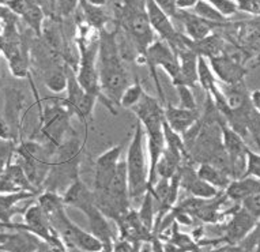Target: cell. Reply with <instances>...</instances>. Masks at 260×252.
<instances>
[{
	"label": "cell",
	"instance_id": "obj_1",
	"mask_svg": "<svg viewBox=\"0 0 260 252\" xmlns=\"http://www.w3.org/2000/svg\"><path fill=\"white\" fill-rule=\"evenodd\" d=\"M115 30L104 29L100 32L99 73L103 94L113 105H120L121 96L129 86V75L124 65L117 36Z\"/></svg>",
	"mask_w": 260,
	"mask_h": 252
},
{
	"label": "cell",
	"instance_id": "obj_2",
	"mask_svg": "<svg viewBox=\"0 0 260 252\" xmlns=\"http://www.w3.org/2000/svg\"><path fill=\"white\" fill-rule=\"evenodd\" d=\"M116 19V26L123 30L124 37L137 51V61L139 65H145L146 51L157 41V33L151 27L146 9L128 7L121 3Z\"/></svg>",
	"mask_w": 260,
	"mask_h": 252
},
{
	"label": "cell",
	"instance_id": "obj_3",
	"mask_svg": "<svg viewBox=\"0 0 260 252\" xmlns=\"http://www.w3.org/2000/svg\"><path fill=\"white\" fill-rule=\"evenodd\" d=\"M146 131L141 121L135 124L133 138L128 146L125 163L128 172V191L131 202L143 199L146 193H149V165L145 153Z\"/></svg>",
	"mask_w": 260,
	"mask_h": 252
},
{
	"label": "cell",
	"instance_id": "obj_4",
	"mask_svg": "<svg viewBox=\"0 0 260 252\" xmlns=\"http://www.w3.org/2000/svg\"><path fill=\"white\" fill-rule=\"evenodd\" d=\"M37 104L40 108V134L47 141L48 146L56 150L63 145L70 127V117L73 115L60 100H53V103L47 107H41L40 101Z\"/></svg>",
	"mask_w": 260,
	"mask_h": 252
},
{
	"label": "cell",
	"instance_id": "obj_5",
	"mask_svg": "<svg viewBox=\"0 0 260 252\" xmlns=\"http://www.w3.org/2000/svg\"><path fill=\"white\" fill-rule=\"evenodd\" d=\"M145 65H147V67H149L150 74H151L155 87H157L158 96H159L162 104L165 105L167 104L165 103V96H164V90H162V86L159 83L157 69L161 67L169 75L172 82L176 81L180 75V61L179 57H177V53L169 45V43H167L165 40L159 39L146 51Z\"/></svg>",
	"mask_w": 260,
	"mask_h": 252
},
{
	"label": "cell",
	"instance_id": "obj_6",
	"mask_svg": "<svg viewBox=\"0 0 260 252\" xmlns=\"http://www.w3.org/2000/svg\"><path fill=\"white\" fill-rule=\"evenodd\" d=\"M257 218L252 215L248 210L241 205L236 206L233 213L229 215V219L223 228V233L219 239L201 240L199 243L203 248L211 245V248L222 245V244H240L251 235L257 224Z\"/></svg>",
	"mask_w": 260,
	"mask_h": 252
},
{
	"label": "cell",
	"instance_id": "obj_7",
	"mask_svg": "<svg viewBox=\"0 0 260 252\" xmlns=\"http://www.w3.org/2000/svg\"><path fill=\"white\" fill-rule=\"evenodd\" d=\"M66 73L69 78V85H67V97L63 100V104L69 108L71 115L77 116L81 119V121L86 124L87 119L93 116V111L95 104L99 100L94 96L87 93L81 83L78 82L77 73L69 63H66Z\"/></svg>",
	"mask_w": 260,
	"mask_h": 252
},
{
	"label": "cell",
	"instance_id": "obj_8",
	"mask_svg": "<svg viewBox=\"0 0 260 252\" xmlns=\"http://www.w3.org/2000/svg\"><path fill=\"white\" fill-rule=\"evenodd\" d=\"M138 117V121H141L146 134L159 133L164 130V121H165V109L164 104H161L153 96L145 93L138 105L131 109Z\"/></svg>",
	"mask_w": 260,
	"mask_h": 252
},
{
	"label": "cell",
	"instance_id": "obj_9",
	"mask_svg": "<svg viewBox=\"0 0 260 252\" xmlns=\"http://www.w3.org/2000/svg\"><path fill=\"white\" fill-rule=\"evenodd\" d=\"M146 13H147L149 21L151 23V27L159 36V39L169 43L173 49L179 47L184 35L176 29L172 22V18L161 7H158L154 0H146Z\"/></svg>",
	"mask_w": 260,
	"mask_h": 252
},
{
	"label": "cell",
	"instance_id": "obj_10",
	"mask_svg": "<svg viewBox=\"0 0 260 252\" xmlns=\"http://www.w3.org/2000/svg\"><path fill=\"white\" fill-rule=\"evenodd\" d=\"M123 145L112 146L111 149L105 150L101 155L97 157L94 164V190L93 191H104L109 185L116 169L121 161Z\"/></svg>",
	"mask_w": 260,
	"mask_h": 252
},
{
	"label": "cell",
	"instance_id": "obj_11",
	"mask_svg": "<svg viewBox=\"0 0 260 252\" xmlns=\"http://www.w3.org/2000/svg\"><path fill=\"white\" fill-rule=\"evenodd\" d=\"M209 61L218 81H221L225 85H235V83L244 82L251 70L241 60L236 59L228 53L213 57Z\"/></svg>",
	"mask_w": 260,
	"mask_h": 252
},
{
	"label": "cell",
	"instance_id": "obj_12",
	"mask_svg": "<svg viewBox=\"0 0 260 252\" xmlns=\"http://www.w3.org/2000/svg\"><path fill=\"white\" fill-rule=\"evenodd\" d=\"M180 184H181V190H184L185 193L202 199H211L222 193L218 188L201 179L197 169H193L191 164H184L183 168L180 169Z\"/></svg>",
	"mask_w": 260,
	"mask_h": 252
},
{
	"label": "cell",
	"instance_id": "obj_13",
	"mask_svg": "<svg viewBox=\"0 0 260 252\" xmlns=\"http://www.w3.org/2000/svg\"><path fill=\"white\" fill-rule=\"evenodd\" d=\"M176 18L181 22L185 36L189 37L192 41H201V40L213 35V30L215 27H226L229 25V23L228 25H219V23L206 21V19L198 17L197 14H193L189 10H179Z\"/></svg>",
	"mask_w": 260,
	"mask_h": 252
},
{
	"label": "cell",
	"instance_id": "obj_14",
	"mask_svg": "<svg viewBox=\"0 0 260 252\" xmlns=\"http://www.w3.org/2000/svg\"><path fill=\"white\" fill-rule=\"evenodd\" d=\"M14 233L2 232V251L3 252H36L43 240L23 229H11Z\"/></svg>",
	"mask_w": 260,
	"mask_h": 252
},
{
	"label": "cell",
	"instance_id": "obj_15",
	"mask_svg": "<svg viewBox=\"0 0 260 252\" xmlns=\"http://www.w3.org/2000/svg\"><path fill=\"white\" fill-rule=\"evenodd\" d=\"M164 109H165V121H167V124L173 131L179 133L180 135H184L202 117L199 111H192V109L176 107V105H172L169 103L164 105Z\"/></svg>",
	"mask_w": 260,
	"mask_h": 252
},
{
	"label": "cell",
	"instance_id": "obj_16",
	"mask_svg": "<svg viewBox=\"0 0 260 252\" xmlns=\"http://www.w3.org/2000/svg\"><path fill=\"white\" fill-rule=\"evenodd\" d=\"M177 57L180 61V75L176 81H173V86H193L199 83L198 81V61H199V55L192 51L191 48L181 47L176 49Z\"/></svg>",
	"mask_w": 260,
	"mask_h": 252
},
{
	"label": "cell",
	"instance_id": "obj_17",
	"mask_svg": "<svg viewBox=\"0 0 260 252\" xmlns=\"http://www.w3.org/2000/svg\"><path fill=\"white\" fill-rule=\"evenodd\" d=\"M17 191H35L41 194V191L36 190L33 184L30 183L19 164L10 163L2 169V194Z\"/></svg>",
	"mask_w": 260,
	"mask_h": 252
},
{
	"label": "cell",
	"instance_id": "obj_18",
	"mask_svg": "<svg viewBox=\"0 0 260 252\" xmlns=\"http://www.w3.org/2000/svg\"><path fill=\"white\" fill-rule=\"evenodd\" d=\"M63 199L66 206L75 207V209L81 210L82 213H85L86 210H89L91 206L97 205L95 203V197H94V191L87 188V185L82 181L81 177H78L64 191Z\"/></svg>",
	"mask_w": 260,
	"mask_h": 252
},
{
	"label": "cell",
	"instance_id": "obj_19",
	"mask_svg": "<svg viewBox=\"0 0 260 252\" xmlns=\"http://www.w3.org/2000/svg\"><path fill=\"white\" fill-rule=\"evenodd\" d=\"M228 201L241 205L247 198L256 193H260V180L251 176H244L240 179L232 180L225 191Z\"/></svg>",
	"mask_w": 260,
	"mask_h": 252
},
{
	"label": "cell",
	"instance_id": "obj_20",
	"mask_svg": "<svg viewBox=\"0 0 260 252\" xmlns=\"http://www.w3.org/2000/svg\"><path fill=\"white\" fill-rule=\"evenodd\" d=\"M188 48H191L192 51L198 53L199 56H203L206 59H213V57H218L225 53L226 49V41L222 39L219 35L213 33L209 37L201 40V41H192L188 37L187 41Z\"/></svg>",
	"mask_w": 260,
	"mask_h": 252
},
{
	"label": "cell",
	"instance_id": "obj_21",
	"mask_svg": "<svg viewBox=\"0 0 260 252\" xmlns=\"http://www.w3.org/2000/svg\"><path fill=\"white\" fill-rule=\"evenodd\" d=\"M37 194L35 191H17V193H5L2 194L0 202H2V224L11 223V217L21 209L18 207L19 203L35 198Z\"/></svg>",
	"mask_w": 260,
	"mask_h": 252
},
{
	"label": "cell",
	"instance_id": "obj_22",
	"mask_svg": "<svg viewBox=\"0 0 260 252\" xmlns=\"http://www.w3.org/2000/svg\"><path fill=\"white\" fill-rule=\"evenodd\" d=\"M79 9L82 13V21L85 22L86 25H89L97 32L107 29L108 13L105 6H95L87 0H82Z\"/></svg>",
	"mask_w": 260,
	"mask_h": 252
},
{
	"label": "cell",
	"instance_id": "obj_23",
	"mask_svg": "<svg viewBox=\"0 0 260 252\" xmlns=\"http://www.w3.org/2000/svg\"><path fill=\"white\" fill-rule=\"evenodd\" d=\"M198 175L201 179H203L205 181H207L209 184L214 185L215 188H218L219 191H225L228 185L232 183V177L228 173H225L223 171H221L219 168L214 167L209 163L199 164V167L197 169Z\"/></svg>",
	"mask_w": 260,
	"mask_h": 252
},
{
	"label": "cell",
	"instance_id": "obj_24",
	"mask_svg": "<svg viewBox=\"0 0 260 252\" xmlns=\"http://www.w3.org/2000/svg\"><path fill=\"white\" fill-rule=\"evenodd\" d=\"M222 91L225 94L228 107L231 108L232 111L241 109L247 104L251 103V93L248 91L245 81L235 83V85H225Z\"/></svg>",
	"mask_w": 260,
	"mask_h": 252
},
{
	"label": "cell",
	"instance_id": "obj_25",
	"mask_svg": "<svg viewBox=\"0 0 260 252\" xmlns=\"http://www.w3.org/2000/svg\"><path fill=\"white\" fill-rule=\"evenodd\" d=\"M74 247L79 252H104V244L91 232H86L75 224L74 228Z\"/></svg>",
	"mask_w": 260,
	"mask_h": 252
},
{
	"label": "cell",
	"instance_id": "obj_26",
	"mask_svg": "<svg viewBox=\"0 0 260 252\" xmlns=\"http://www.w3.org/2000/svg\"><path fill=\"white\" fill-rule=\"evenodd\" d=\"M43 81L44 85L47 86L49 91L55 94L63 93L64 90H67V85H69L66 65L56 66V67H52V69L44 71Z\"/></svg>",
	"mask_w": 260,
	"mask_h": 252
},
{
	"label": "cell",
	"instance_id": "obj_27",
	"mask_svg": "<svg viewBox=\"0 0 260 252\" xmlns=\"http://www.w3.org/2000/svg\"><path fill=\"white\" fill-rule=\"evenodd\" d=\"M21 19L29 26L31 32L37 36V39L43 37L44 19H45V11H44L43 6L33 5L22 15Z\"/></svg>",
	"mask_w": 260,
	"mask_h": 252
},
{
	"label": "cell",
	"instance_id": "obj_28",
	"mask_svg": "<svg viewBox=\"0 0 260 252\" xmlns=\"http://www.w3.org/2000/svg\"><path fill=\"white\" fill-rule=\"evenodd\" d=\"M141 203V209L138 211V215L141 218L142 224L149 229L151 233H154V227H155V219H157V209H155V201H154L153 194L146 193Z\"/></svg>",
	"mask_w": 260,
	"mask_h": 252
},
{
	"label": "cell",
	"instance_id": "obj_29",
	"mask_svg": "<svg viewBox=\"0 0 260 252\" xmlns=\"http://www.w3.org/2000/svg\"><path fill=\"white\" fill-rule=\"evenodd\" d=\"M192 13L197 14L198 17L203 18L206 21L219 23V25H228V18L223 17L207 0H199L195 7L192 9Z\"/></svg>",
	"mask_w": 260,
	"mask_h": 252
},
{
	"label": "cell",
	"instance_id": "obj_30",
	"mask_svg": "<svg viewBox=\"0 0 260 252\" xmlns=\"http://www.w3.org/2000/svg\"><path fill=\"white\" fill-rule=\"evenodd\" d=\"M146 91L143 90V86L139 81H137L133 85H129L125 89V91L121 96V100H120V107L127 108V109H133L135 105L139 104V101L143 97V94Z\"/></svg>",
	"mask_w": 260,
	"mask_h": 252
},
{
	"label": "cell",
	"instance_id": "obj_31",
	"mask_svg": "<svg viewBox=\"0 0 260 252\" xmlns=\"http://www.w3.org/2000/svg\"><path fill=\"white\" fill-rule=\"evenodd\" d=\"M82 0H55V14L60 19L71 17L81 6Z\"/></svg>",
	"mask_w": 260,
	"mask_h": 252
},
{
	"label": "cell",
	"instance_id": "obj_32",
	"mask_svg": "<svg viewBox=\"0 0 260 252\" xmlns=\"http://www.w3.org/2000/svg\"><path fill=\"white\" fill-rule=\"evenodd\" d=\"M177 94H179V107L185 108V109H192V111H198L197 101L192 94V90L189 86H176Z\"/></svg>",
	"mask_w": 260,
	"mask_h": 252
},
{
	"label": "cell",
	"instance_id": "obj_33",
	"mask_svg": "<svg viewBox=\"0 0 260 252\" xmlns=\"http://www.w3.org/2000/svg\"><path fill=\"white\" fill-rule=\"evenodd\" d=\"M244 176H251L260 180V154L251 149L247 151V168Z\"/></svg>",
	"mask_w": 260,
	"mask_h": 252
},
{
	"label": "cell",
	"instance_id": "obj_34",
	"mask_svg": "<svg viewBox=\"0 0 260 252\" xmlns=\"http://www.w3.org/2000/svg\"><path fill=\"white\" fill-rule=\"evenodd\" d=\"M207 2H210L228 19L236 15V13L239 11V6L236 0H207Z\"/></svg>",
	"mask_w": 260,
	"mask_h": 252
},
{
	"label": "cell",
	"instance_id": "obj_35",
	"mask_svg": "<svg viewBox=\"0 0 260 252\" xmlns=\"http://www.w3.org/2000/svg\"><path fill=\"white\" fill-rule=\"evenodd\" d=\"M240 244L248 252H260V219L256 224V228L253 229V232Z\"/></svg>",
	"mask_w": 260,
	"mask_h": 252
},
{
	"label": "cell",
	"instance_id": "obj_36",
	"mask_svg": "<svg viewBox=\"0 0 260 252\" xmlns=\"http://www.w3.org/2000/svg\"><path fill=\"white\" fill-rule=\"evenodd\" d=\"M236 2L239 6V11L260 17V0H236Z\"/></svg>",
	"mask_w": 260,
	"mask_h": 252
},
{
	"label": "cell",
	"instance_id": "obj_37",
	"mask_svg": "<svg viewBox=\"0 0 260 252\" xmlns=\"http://www.w3.org/2000/svg\"><path fill=\"white\" fill-rule=\"evenodd\" d=\"M154 2L157 3L158 7H161L171 18H176V15L179 13L177 0H154Z\"/></svg>",
	"mask_w": 260,
	"mask_h": 252
},
{
	"label": "cell",
	"instance_id": "obj_38",
	"mask_svg": "<svg viewBox=\"0 0 260 252\" xmlns=\"http://www.w3.org/2000/svg\"><path fill=\"white\" fill-rule=\"evenodd\" d=\"M205 252H248L241 244H222L218 247L205 249Z\"/></svg>",
	"mask_w": 260,
	"mask_h": 252
},
{
	"label": "cell",
	"instance_id": "obj_39",
	"mask_svg": "<svg viewBox=\"0 0 260 252\" xmlns=\"http://www.w3.org/2000/svg\"><path fill=\"white\" fill-rule=\"evenodd\" d=\"M113 252H135L133 244L129 241H125V240H120V241H116L115 247H113Z\"/></svg>",
	"mask_w": 260,
	"mask_h": 252
},
{
	"label": "cell",
	"instance_id": "obj_40",
	"mask_svg": "<svg viewBox=\"0 0 260 252\" xmlns=\"http://www.w3.org/2000/svg\"><path fill=\"white\" fill-rule=\"evenodd\" d=\"M199 0H177L179 10H192Z\"/></svg>",
	"mask_w": 260,
	"mask_h": 252
},
{
	"label": "cell",
	"instance_id": "obj_41",
	"mask_svg": "<svg viewBox=\"0 0 260 252\" xmlns=\"http://www.w3.org/2000/svg\"><path fill=\"white\" fill-rule=\"evenodd\" d=\"M251 101L252 105L255 108L257 113L260 115V90H253L251 93Z\"/></svg>",
	"mask_w": 260,
	"mask_h": 252
},
{
	"label": "cell",
	"instance_id": "obj_42",
	"mask_svg": "<svg viewBox=\"0 0 260 252\" xmlns=\"http://www.w3.org/2000/svg\"><path fill=\"white\" fill-rule=\"evenodd\" d=\"M251 63H252V69L260 67V47H259V51H257V53H256V56L253 57V60H252Z\"/></svg>",
	"mask_w": 260,
	"mask_h": 252
},
{
	"label": "cell",
	"instance_id": "obj_43",
	"mask_svg": "<svg viewBox=\"0 0 260 252\" xmlns=\"http://www.w3.org/2000/svg\"><path fill=\"white\" fill-rule=\"evenodd\" d=\"M90 3H93L95 6H105L107 5V0H87Z\"/></svg>",
	"mask_w": 260,
	"mask_h": 252
}]
</instances>
